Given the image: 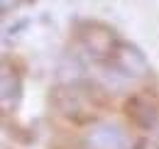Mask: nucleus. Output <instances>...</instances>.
<instances>
[{"mask_svg":"<svg viewBox=\"0 0 159 149\" xmlns=\"http://www.w3.org/2000/svg\"><path fill=\"white\" fill-rule=\"evenodd\" d=\"M110 59H113V74L120 78H142L152 71L144 52H139L135 44L127 42H118Z\"/></svg>","mask_w":159,"mask_h":149,"instance_id":"nucleus-1","label":"nucleus"},{"mask_svg":"<svg viewBox=\"0 0 159 149\" xmlns=\"http://www.w3.org/2000/svg\"><path fill=\"white\" fill-rule=\"evenodd\" d=\"M83 144L88 149H130V137L118 122H96L83 134Z\"/></svg>","mask_w":159,"mask_h":149,"instance_id":"nucleus-2","label":"nucleus"},{"mask_svg":"<svg viewBox=\"0 0 159 149\" xmlns=\"http://www.w3.org/2000/svg\"><path fill=\"white\" fill-rule=\"evenodd\" d=\"M127 117L142 130H152L159 122V110L142 95H135L132 100H127Z\"/></svg>","mask_w":159,"mask_h":149,"instance_id":"nucleus-3","label":"nucleus"},{"mask_svg":"<svg viewBox=\"0 0 159 149\" xmlns=\"http://www.w3.org/2000/svg\"><path fill=\"white\" fill-rule=\"evenodd\" d=\"M10 93H12V98H15V103H20V98H22V83H20V78L15 76V83L10 86V78L7 76H2V103L7 105V100H10Z\"/></svg>","mask_w":159,"mask_h":149,"instance_id":"nucleus-4","label":"nucleus"},{"mask_svg":"<svg viewBox=\"0 0 159 149\" xmlns=\"http://www.w3.org/2000/svg\"><path fill=\"white\" fill-rule=\"evenodd\" d=\"M15 5H17V0H15ZM2 10H5V12L10 10V0H2Z\"/></svg>","mask_w":159,"mask_h":149,"instance_id":"nucleus-5","label":"nucleus"}]
</instances>
